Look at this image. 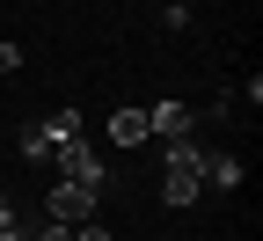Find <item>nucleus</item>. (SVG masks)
<instances>
[{
    "label": "nucleus",
    "instance_id": "obj_9",
    "mask_svg": "<svg viewBox=\"0 0 263 241\" xmlns=\"http://www.w3.org/2000/svg\"><path fill=\"white\" fill-rule=\"evenodd\" d=\"M66 241H110V227H103V219H81L73 234H66Z\"/></svg>",
    "mask_w": 263,
    "mask_h": 241
},
{
    "label": "nucleus",
    "instance_id": "obj_13",
    "mask_svg": "<svg viewBox=\"0 0 263 241\" xmlns=\"http://www.w3.org/2000/svg\"><path fill=\"white\" fill-rule=\"evenodd\" d=\"M8 219H15V197H8V190H0V227H8Z\"/></svg>",
    "mask_w": 263,
    "mask_h": 241
},
{
    "label": "nucleus",
    "instance_id": "obj_7",
    "mask_svg": "<svg viewBox=\"0 0 263 241\" xmlns=\"http://www.w3.org/2000/svg\"><path fill=\"white\" fill-rule=\"evenodd\" d=\"M205 190H241V161L234 154H205Z\"/></svg>",
    "mask_w": 263,
    "mask_h": 241
},
{
    "label": "nucleus",
    "instance_id": "obj_12",
    "mask_svg": "<svg viewBox=\"0 0 263 241\" xmlns=\"http://www.w3.org/2000/svg\"><path fill=\"white\" fill-rule=\"evenodd\" d=\"M66 234H73V227H51V219L37 227V241H66Z\"/></svg>",
    "mask_w": 263,
    "mask_h": 241
},
{
    "label": "nucleus",
    "instance_id": "obj_2",
    "mask_svg": "<svg viewBox=\"0 0 263 241\" xmlns=\"http://www.w3.org/2000/svg\"><path fill=\"white\" fill-rule=\"evenodd\" d=\"M44 168H51L59 183H88V190H103V154L88 146V132H81V139H66V146H51Z\"/></svg>",
    "mask_w": 263,
    "mask_h": 241
},
{
    "label": "nucleus",
    "instance_id": "obj_10",
    "mask_svg": "<svg viewBox=\"0 0 263 241\" xmlns=\"http://www.w3.org/2000/svg\"><path fill=\"white\" fill-rule=\"evenodd\" d=\"M15 66H22V51H15V44H0V73H15Z\"/></svg>",
    "mask_w": 263,
    "mask_h": 241
},
{
    "label": "nucleus",
    "instance_id": "obj_4",
    "mask_svg": "<svg viewBox=\"0 0 263 241\" xmlns=\"http://www.w3.org/2000/svg\"><path fill=\"white\" fill-rule=\"evenodd\" d=\"M190 102H154V110H146V132H154V139L161 146H168V139H190Z\"/></svg>",
    "mask_w": 263,
    "mask_h": 241
},
{
    "label": "nucleus",
    "instance_id": "obj_3",
    "mask_svg": "<svg viewBox=\"0 0 263 241\" xmlns=\"http://www.w3.org/2000/svg\"><path fill=\"white\" fill-rule=\"evenodd\" d=\"M95 205H103V190H88V183H51L44 219H51V227H81V219H95Z\"/></svg>",
    "mask_w": 263,
    "mask_h": 241
},
{
    "label": "nucleus",
    "instance_id": "obj_6",
    "mask_svg": "<svg viewBox=\"0 0 263 241\" xmlns=\"http://www.w3.org/2000/svg\"><path fill=\"white\" fill-rule=\"evenodd\" d=\"M37 139H44V146L81 139V110H51V117H37Z\"/></svg>",
    "mask_w": 263,
    "mask_h": 241
},
{
    "label": "nucleus",
    "instance_id": "obj_1",
    "mask_svg": "<svg viewBox=\"0 0 263 241\" xmlns=\"http://www.w3.org/2000/svg\"><path fill=\"white\" fill-rule=\"evenodd\" d=\"M161 197L168 205H197L205 197V146L197 139H168L161 146Z\"/></svg>",
    "mask_w": 263,
    "mask_h": 241
},
{
    "label": "nucleus",
    "instance_id": "obj_11",
    "mask_svg": "<svg viewBox=\"0 0 263 241\" xmlns=\"http://www.w3.org/2000/svg\"><path fill=\"white\" fill-rule=\"evenodd\" d=\"M0 241H29V227H22V219H8V227H0Z\"/></svg>",
    "mask_w": 263,
    "mask_h": 241
},
{
    "label": "nucleus",
    "instance_id": "obj_5",
    "mask_svg": "<svg viewBox=\"0 0 263 241\" xmlns=\"http://www.w3.org/2000/svg\"><path fill=\"white\" fill-rule=\"evenodd\" d=\"M146 139H154V132H146V110H132V102H124V110L110 117V146L132 154V146H146Z\"/></svg>",
    "mask_w": 263,
    "mask_h": 241
},
{
    "label": "nucleus",
    "instance_id": "obj_8",
    "mask_svg": "<svg viewBox=\"0 0 263 241\" xmlns=\"http://www.w3.org/2000/svg\"><path fill=\"white\" fill-rule=\"evenodd\" d=\"M15 154H22L29 168H44V161H51V146L37 139V124H22V139H15Z\"/></svg>",
    "mask_w": 263,
    "mask_h": 241
}]
</instances>
